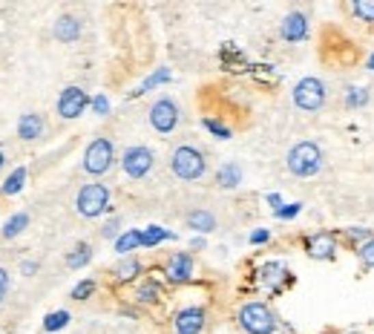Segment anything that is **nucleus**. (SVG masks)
Here are the masks:
<instances>
[{"label":"nucleus","mask_w":374,"mask_h":334,"mask_svg":"<svg viewBox=\"0 0 374 334\" xmlns=\"http://www.w3.org/2000/svg\"><path fill=\"white\" fill-rule=\"evenodd\" d=\"M360 257H363L366 266H374V240H369L363 248H360Z\"/></svg>","instance_id":"obj_30"},{"label":"nucleus","mask_w":374,"mask_h":334,"mask_svg":"<svg viewBox=\"0 0 374 334\" xmlns=\"http://www.w3.org/2000/svg\"><path fill=\"white\" fill-rule=\"evenodd\" d=\"M294 101L299 110H306V113L320 110L325 104V84L320 78H302L294 87Z\"/></svg>","instance_id":"obj_5"},{"label":"nucleus","mask_w":374,"mask_h":334,"mask_svg":"<svg viewBox=\"0 0 374 334\" xmlns=\"http://www.w3.org/2000/svg\"><path fill=\"white\" fill-rule=\"evenodd\" d=\"M349 236H354V240H357V236H360V240H369V231H363V228H351Z\"/></svg>","instance_id":"obj_38"},{"label":"nucleus","mask_w":374,"mask_h":334,"mask_svg":"<svg viewBox=\"0 0 374 334\" xmlns=\"http://www.w3.org/2000/svg\"><path fill=\"white\" fill-rule=\"evenodd\" d=\"M150 124L159 133H173L178 124V107L170 99H159L153 107H150Z\"/></svg>","instance_id":"obj_8"},{"label":"nucleus","mask_w":374,"mask_h":334,"mask_svg":"<svg viewBox=\"0 0 374 334\" xmlns=\"http://www.w3.org/2000/svg\"><path fill=\"white\" fill-rule=\"evenodd\" d=\"M138 271H142V268H138V262H135V259H124L121 266L116 268V280L127 283V280H133V277H135Z\"/></svg>","instance_id":"obj_24"},{"label":"nucleus","mask_w":374,"mask_h":334,"mask_svg":"<svg viewBox=\"0 0 374 334\" xmlns=\"http://www.w3.org/2000/svg\"><path fill=\"white\" fill-rule=\"evenodd\" d=\"M107 205H109V190L98 182H92V185H84L78 190V199H75V207H78V214L81 216H87V219H95V216H101L107 211Z\"/></svg>","instance_id":"obj_4"},{"label":"nucleus","mask_w":374,"mask_h":334,"mask_svg":"<svg viewBox=\"0 0 374 334\" xmlns=\"http://www.w3.org/2000/svg\"><path fill=\"white\" fill-rule=\"evenodd\" d=\"M168 78H170V73H168V69H159V73H156V75H150V78H147V81L142 84V90H138L135 95H142V92H147L150 87H156V84H161V81H168Z\"/></svg>","instance_id":"obj_26"},{"label":"nucleus","mask_w":374,"mask_h":334,"mask_svg":"<svg viewBox=\"0 0 374 334\" xmlns=\"http://www.w3.org/2000/svg\"><path fill=\"white\" fill-rule=\"evenodd\" d=\"M161 240H173V233H170V231H164V228H159V225H153V228L142 231V245H147V248L159 245Z\"/></svg>","instance_id":"obj_21"},{"label":"nucleus","mask_w":374,"mask_h":334,"mask_svg":"<svg viewBox=\"0 0 374 334\" xmlns=\"http://www.w3.org/2000/svg\"><path fill=\"white\" fill-rule=\"evenodd\" d=\"M26 185V167H18V170H12V176L3 182V188H0V193L3 196H15V193H21Z\"/></svg>","instance_id":"obj_16"},{"label":"nucleus","mask_w":374,"mask_h":334,"mask_svg":"<svg viewBox=\"0 0 374 334\" xmlns=\"http://www.w3.org/2000/svg\"><path fill=\"white\" fill-rule=\"evenodd\" d=\"M6 291H9V271H6V268H0V303H3Z\"/></svg>","instance_id":"obj_33"},{"label":"nucleus","mask_w":374,"mask_h":334,"mask_svg":"<svg viewBox=\"0 0 374 334\" xmlns=\"http://www.w3.org/2000/svg\"><path fill=\"white\" fill-rule=\"evenodd\" d=\"M121 167L130 179H144L150 170H153V153H150L147 147H130L127 153H124Z\"/></svg>","instance_id":"obj_7"},{"label":"nucleus","mask_w":374,"mask_h":334,"mask_svg":"<svg viewBox=\"0 0 374 334\" xmlns=\"http://www.w3.org/2000/svg\"><path fill=\"white\" fill-rule=\"evenodd\" d=\"M204 329V311L202 309H185L176 314V331L178 334H199Z\"/></svg>","instance_id":"obj_10"},{"label":"nucleus","mask_w":374,"mask_h":334,"mask_svg":"<svg viewBox=\"0 0 374 334\" xmlns=\"http://www.w3.org/2000/svg\"><path fill=\"white\" fill-rule=\"evenodd\" d=\"M92 291H95V283H92V280H84V283H78V285L72 288V297H75V300H87Z\"/></svg>","instance_id":"obj_27"},{"label":"nucleus","mask_w":374,"mask_h":334,"mask_svg":"<svg viewBox=\"0 0 374 334\" xmlns=\"http://www.w3.org/2000/svg\"><path fill=\"white\" fill-rule=\"evenodd\" d=\"M239 326L248 334H273L276 317H273V311L268 309L265 303H248V305H242V311H239Z\"/></svg>","instance_id":"obj_2"},{"label":"nucleus","mask_w":374,"mask_h":334,"mask_svg":"<svg viewBox=\"0 0 374 334\" xmlns=\"http://www.w3.org/2000/svg\"><path fill=\"white\" fill-rule=\"evenodd\" d=\"M104 236H107V240H113V236L118 233V219H113V222H107V225H104V231H101Z\"/></svg>","instance_id":"obj_35"},{"label":"nucleus","mask_w":374,"mask_h":334,"mask_svg":"<svg viewBox=\"0 0 374 334\" xmlns=\"http://www.w3.org/2000/svg\"><path fill=\"white\" fill-rule=\"evenodd\" d=\"M26 225H29V216H26V214H15V216H12L6 225H3V236H6V240H15V236H18Z\"/></svg>","instance_id":"obj_22"},{"label":"nucleus","mask_w":374,"mask_h":334,"mask_svg":"<svg viewBox=\"0 0 374 334\" xmlns=\"http://www.w3.org/2000/svg\"><path fill=\"white\" fill-rule=\"evenodd\" d=\"M3 164H6V156H3V153H0V170H3Z\"/></svg>","instance_id":"obj_40"},{"label":"nucleus","mask_w":374,"mask_h":334,"mask_svg":"<svg viewBox=\"0 0 374 334\" xmlns=\"http://www.w3.org/2000/svg\"><path fill=\"white\" fill-rule=\"evenodd\" d=\"M299 207H302V205H285V207H280V211H276V216H280V219H291V216L299 214Z\"/></svg>","instance_id":"obj_32"},{"label":"nucleus","mask_w":374,"mask_h":334,"mask_svg":"<svg viewBox=\"0 0 374 334\" xmlns=\"http://www.w3.org/2000/svg\"><path fill=\"white\" fill-rule=\"evenodd\" d=\"M40 133H44V118L35 116V113L21 116V121H18V136L23 138V142H35V138H40Z\"/></svg>","instance_id":"obj_14"},{"label":"nucleus","mask_w":374,"mask_h":334,"mask_svg":"<svg viewBox=\"0 0 374 334\" xmlns=\"http://www.w3.org/2000/svg\"><path fill=\"white\" fill-rule=\"evenodd\" d=\"M268 202L276 207V211H280V196H276V193H271V196H268Z\"/></svg>","instance_id":"obj_39"},{"label":"nucleus","mask_w":374,"mask_h":334,"mask_svg":"<svg viewBox=\"0 0 374 334\" xmlns=\"http://www.w3.org/2000/svg\"><path fill=\"white\" fill-rule=\"evenodd\" d=\"M170 167H173V173H176L178 179L193 182V179H202V176H204V167H207V164H204V156H202L196 147L185 144V147H178V150L173 153Z\"/></svg>","instance_id":"obj_3"},{"label":"nucleus","mask_w":374,"mask_h":334,"mask_svg":"<svg viewBox=\"0 0 374 334\" xmlns=\"http://www.w3.org/2000/svg\"><path fill=\"white\" fill-rule=\"evenodd\" d=\"M308 35V18L302 12H291V15L282 21V38L285 40H302Z\"/></svg>","instance_id":"obj_12"},{"label":"nucleus","mask_w":374,"mask_h":334,"mask_svg":"<svg viewBox=\"0 0 374 334\" xmlns=\"http://www.w3.org/2000/svg\"><path fill=\"white\" fill-rule=\"evenodd\" d=\"M21 271H23L26 277H29V274H35V271H38V262H23V266H21Z\"/></svg>","instance_id":"obj_37"},{"label":"nucleus","mask_w":374,"mask_h":334,"mask_svg":"<svg viewBox=\"0 0 374 334\" xmlns=\"http://www.w3.org/2000/svg\"><path fill=\"white\" fill-rule=\"evenodd\" d=\"M66 323H69V311H52V314H46V320H44V329H46V331H61Z\"/></svg>","instance_id":"obj_23"},{"label":"nucleus","mask_w":374,"mask_h":334,"mask_svg":"<svg viewBox=\"0 0 374 334\" xmlns=\"http://www.w3.org/2000/svg\"><path fill=\"white\" fill-rule=\"evenodd\" d=\"M90 259H92V248H90L87 242H78V245L72 248V254L66 257V266H69V268H84Z\"/></svg>","instance_id":"obj_17"},{"label":"nucleus","mask_w":374,"mask_h":334,"mask_svg":"<svg viewBox=\"0 0 374 334\" xmlns=\"http://www.w3.org/2000/svg\"><path fill=\"white\" fill-rule=\"evenodd\" d=\"M369 66H371V69H374V58H371V61H369Z\"/></svg>","instance_id":"obj_41"},{"label":"nucleus","mask_w":374,"mask_h":334,"mask_svg":"<svg viewBox=\"0 0 374 334\" xmlns=\"http://www.w3.org/2000/svg\"><path fill=\"white\" fill-rule=\"evenodd\" d=\"M268 240H271V233H268L265 228L256 231V233H251V242H254V245H259V242H268Z\"/></svg>","instance_id":"obj_36"},{"label":"nucleus","mask_w":374,"mask_h":334,"mask_svg":"<svg viewBox=\"0 0 374 334\" xmlns=\"http://www.w3.org/2000/svg\"><path fill=\"white\" fill-rule=\"evenodd\" d=\"M204 127L211 130L213 136H219V138H230V130L225 127V124H219V121H213V118H204Z\"/></svg>","instance_id":"obj_28"},{"label":"nucleus","mask_w":374,"mask_h":334,"mask_svg":"<svg viewBox=\"0 0 374 334\" xmlns=\"http://www.w3.org/2000/svg\"><path fill=\"white\" fill-rule=\"evenodd\" d=\"M113 164V142L109 138H95L84 153V170L90 176H101Z\"/></svg>","instance_id":"obj_6"},{"label":"nucleus","mask_w":374,"mask_h":334,"mask_svg":"<svg viewBox=\"0 0 374 334\" xmlns=\"http://www.w3.org/2000/svg\"><path fill=\"white\" fill-rule=\"evenodd\" d=\"M87 104H90V99H87L84 90H81V87H66L61 92V99H58V113H61V118H78L87 110Z\"/></svg>","instance_id":"obj_9"},{"label":"nucleus","mask_w":374,"mask_h":334,"mask_svg":"<svg viewBox=\"0 0 374 334\" xmlns=\"http://www.w3.org/2000/svg\"><path fill=\"white\" fill-rule=\"evenodd\" d=\"M138 245H142V231H127L124 236H118V240H116L118 254H130V250L138 248Z\"/></svg>","instance_id":"obj_20"},{"label":"nucleus","mask_w":374,"mask_h":334,"mask_svg":"<svg viewBox=\"0 0 374 334\" xmlns=\"http://www.w3.org/2000/svg\"><path fill=\"white\" fill-rule=\"evenodd\" d=\"M156 297H159V288L153 283H147L142 291H138V300L142 303H156Z\"/></svg>","instance_id":"obj_29"},{"label":"nucleus","mask_w":374,"mask_h":334,"mask_svg":"<svg viewBox=\"0 0 374 334\" xmlns=\"http://www.w3.org/2000/svg\"><path fill=\"white\" fill-rule=\"evenodd\" d=\"M92 110H95V113H98V116H107V110H109V104H107V99H104V95H98V99H95V101H92Z\"/></svg>","instance_id":"obj_34"},{"label":"nucleus","mask_w":374,"mask_h":334,"mask_svg":"<svg viewBox=\"0 0 374 334\" xmlns=\"http://www.w3.org/2000/svg\"><path fill=\"white\" fill-rule=\"evenodd\" d=\"M308 254L317 259H331L337 254V242L331 233H317L314 240H308Z\"/></svg>","instance_id":"obj_13"},{"label":"nucleus","mask_w":374,"mask_h":334,"mask_svg":"<svg viewBox=\"0 0 374 334\" xmlns=\"http://www.w3.org/2000/svg\"><path fill=\"white\" fill-rule=\"evenodd\" d=\"M193 274V257L190 254H173L168 262V277L170 283H187Z\"/></svg>","instance_id":"obj_11"},{"label":"nucleus","mask_w":374,"mask_h":334,"mask_svg":"<svg viewBox=\"0 0 374 334\" xmlns=\"http://www.w3.org/2000/svg\"><path fill=\"white\" fill-rule=\"evenodd\" d=\"M320 167H323V150L317 147L314 142H299L297 147H291L288 153V170L294 173V176H314V173H320Z\"/></svg>","instance_id":"obj_1"},{"label":"nucleus","mask_w":374,"mask_h":334,"mask_svg":"<svg viewBox=\"0 0 374 334\" xmlns=\"http://www.w3.org/2000/svg\"><path fill=\"white\" fill-rule=\"evenodd\" d=\"M366 101H369L366 90H351V95H349V107H360V104H366Z\"/></svg>","instance_id":"obj_31"},{"label":"nucleus","mask_w":374,"mask_h":334,"mask_svg":"<svg viewBox=\"0 0 374 334\" xmlns=\"http://www.w3.org/2000/svg\"><path fill=\"white\" fill-rule=\"evenodd\" d=\"M239 179H242L239 164H225V167H222V170L216 173V182H219L222 188H237Z\"/></svg>","instance_id":"obj_18"},{"label":"nucleus","mask_w":374,"mask_h":334,"mask_svg":"<svg viewBox=\"0 0 374 334\" xmlns=\"http://www.w3.org/2000/svg\"><path fill=\"white\" fill-rule=\"evenodd\" d=\"M354 12H357V18H363L366 23H374V3L371 0H357Z\"/></svg>","instance_id":"obj_25"},{"label":"nucleus","mask_w":374,"mask_h":334,"mask_svg":"<svg viewBox=\"0 0 374 334\" xmlns=\"http://www.w3.org/2000/svg\"><path fill=\"white\" fill-rule=\"evenodd\" d=\"M78 35H81V23L75 18L64 15L58 23H55V38L64 40V44H72V40H78Z\"/></svg>","instance_id":"obj_15"},{"label":"nucleus","mask_w":374,"mask_h":334,"mask_svg":"<svg viewBox=\"0 0 374 334\" xmlns=\"http://www.w3.org/2000/svg\"><path fill=\"white\" fill-rule=\"evenodd\" d=\"M187 225L193 231H213L216 228V219H213V214H207V211H196V214L187 216Z\"/></svg>","instance_id":"obj_19"}]
</instances>
